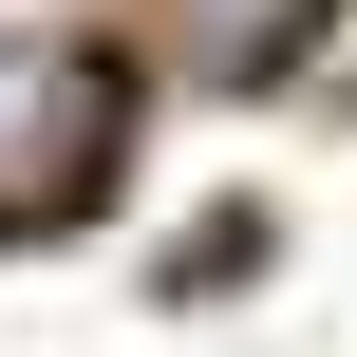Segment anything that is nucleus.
Instances as JSON below:
<instances>
[{
	"label": "nucleus",
	"mask_w": 357,
	"mask_h": 357,
	"mask_svg": "<svg viewBox=\"0 0 357 357\" xmlns=\"http://www.w3.org/2000/svg\"><path fill=\"white\" fill-rule=\"evenodd\" d=\"M94 169H113V75L0 38V226H19V207H75Z\"/></svg>",
	"instance_id": "obj_1"
},
{
	"label": "nucleus",
	"mask_w": 357,
	"mask_h": 357,
	"mask_svg": "<svg viewBox=\"0 0 357 357\" xmlns=\"http://www.w3.org/2000/svg\"><path fill=\"white\" fill-rule=\"evenodd\" d=\"M188 38H207V56H264V38H282V0H188Z\"/></svg>",
	"instance_id": "obj_2"
}]
</instances>
